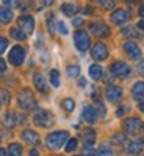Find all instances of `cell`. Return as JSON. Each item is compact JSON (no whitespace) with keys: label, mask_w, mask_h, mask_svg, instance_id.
<instances>
[{"label":"cell","mask_w":144,"mask_h":156,"mask_svg":"<svg viewBox=\"0 0 144 156\" xmlns=\"http://www.w3.org/2000/svg\"><path fill=\"white\" fill-rule=\"evenodd\" d=\"M68 139H69L68 131H55L46 137V145L50 150H58L64 145V142H68Z\"/></svg>","instance_id":"obj_1"},{"label":"cell","mask_w":144,"mask_h":156,"mask_svg":"<svg viewBox=\"0 0 144 156\" xmlns=\"http://www.w3.org/2000/svg\"><path fill=\"white\" fill-rule=\"evenodd\" d=\"M122 128L125 129V133L130 136H138L144 131V122L138 117H128V119L124 120Z\"/></svg>","instance_id":"obj_2"},{"label":"cell","mask_w":144,"mask_h":156,"mask_svg":"<svg viewBox=\"0 0 144 156\" xmlns=\"http://www.w3.org/2000/svg\"><path fill=\"white\" fill-rule=\"evenodd\" d=\"M17 103H19V106L22 108V109H27V111H30V109H36V100H35V95H33V92L30 89H22L20 92H19V95H17Z\"/></svg>","instance_id":"obj_3"},{"label":"cell","mask_w":144,"mask_h":156,"mask_svg":"<svg viewBox=\"0 0 144 156\" xmlns=\"http://www.w3.org/2000/svg\"><path fill=\"white\" fill-rule=\"evenodd\" d=\"M33 120L38 126H42V128H50L55 123L54 114H52L50 111H46V109H38L35 117H33Z\"/></svg>","instance_id":"obj_4"},{"label":"cell","mask_w":144,"mask_h":156,"mask_svg":"<svg viewBox=\"0 0 144 156\" xmlns=\"http://www.w3.org/2000/svg\"><path fill=\"white\" fill-rule=\"evenodd\" d=\"M74 42H75V47L80 50V51H86L88 47H89V44H91L89 34H88L85 30L75 31V34H74Z\"/></svg>","instance_id":"obj_5"},{"label":"cell","mask_w":144,"mask_h":156,"mask_svg":"<svg viewBox=\"0 0 144 156\" xmlns=\"http://www.w3.org/2000/svg\"><path fill=\"white\" fill-rule=\"evenodd\" d=\"M110 72L114 76H117V78H127L130 75V67H128V64L124 62V61H116V62H113L110 66Z\"/></svg>","instance_id":"obj_6"},{"label":"cell","mask_w":144,"mask_h":156,"mask_svg":"<svg viewBox=\"0 0 144 156\" xmlns=\"http://www.w3.org/2000/svg\"><path fill=\"white\" fill-rule=\"evenodd\" d=\"M8 59L13 66H20L25 59V50L20 47V45H14L11 50H9V55H8Z\"/></svg>","instance_id":"obj_7"},{"label":"cell","mask_w":144,"mask_h":156,"mask_svg":"<svg viewBox=\"0 0 144 156\" xmlns=\"http://www.w3.org/2000/svg\"><path fill=\"white\" fill-rule=\"evenodd\" d=\"M91 56H93L96 61L107 59L108 58V48H107V45L103 44V42H97L93 47V50H91Z\"/></svg>","instance_id":"obj_8"},{"label":"cell","mask_w":144,"mask_h":156,"mask_svg":"<svg viewBox=\"0 0 144 156\" xmlns=\"http://www.w3.org/2000/svg\"><path fill=\"white\" fill-rule=\"evenodd\" d=\"M89 30L93 34L99 36V37H103V36H108L110 34V27L103 22H91L89 23Z\"/></svg>","instance_id":"obj_9"},{"label":"cell","mask_w":144,"mask_h":156,"mask_svg":"<svg viewBox=\"0 0 144 156\" xmlns=\"http://www.w3.org/2000/svg\"><path fill=\"white\" fill-rule=\"evenodd\" d=\"M110 19H111V22L116 23V25H122V23H125V22L130 19V12H128L127 9H122V8L114 9V11L111 12Z\"/></svg>","instance_id":"obj_10"},{"label":"cell","mask_w":144,"mask_h":156,"mask_svg":"<svg viewBox=\"0 0 144 156\" xmlns=\"http://www.w3.org/2000/svg\"><path fill=\"white\" fill-rule=\"evenodd\" d=\"M17 23H19V28L25 34H30L35 30V20H33L31 16H20L19 20H17Z\"/></svg>","instance_id":"obj_11"},{"label":"cell","mask_w":144,"mask_h":156,"mask_svg":"<svg viewBox=\"0 0 144 156\" xmlns=\"http://www.w3.org/2000/svg\"><path fill=\"white\" fill-rule=\"evenodd\" d=\"M124 50H125V53L132 58V59H138L141 56V48L133 42V41H127L124 44Z\"/></svg>","instance_id":"obj_12"},{"label":"cell","mask_w":144,"mask_h":156,"mask_svg":"<svg viewBox=\"0 0 144 156\" xmlns=\"http://www.w3.org/2000/svg\"><path fill=\"white\" fill-rule=\"evenodd\" d=\"M20 137H22L24 142H27L28 145H38L39 144V134L36 131H33V129H25V131H22Z\"/></svg>","instance_id":"obj_13"},{"label":"cell","mask_w":144,"mask_h":156,"mask_svg":"<svg viewBox=\"0 0 144 156\" xmlns=\"http://www.w3.org/2000/svg\"><path fill=\"white\" fill-rule=\"evenodd\" d=\"M105 95L110 101H117L122 98V87L121 86H108L105 90Z\"/></svg>","instance_id":"obj_14"},{"label":"cell","mask_w":144,"mask_h":156,"mask_svg":"<svg viewBox=\"0 0 144 156\" xmlns=\"http://www.w3.org/2000/svg\"><path fill=\"white\" fill-rule=\"evenodd\" d=\"M33 83H35V86H36V89L39 90V92L47 94L49 87H47V81H46V78H44L42 73H39V72L35 73V75H33Z\"/></svg>","instance_id":"obj_15"},{"label":"cell","mask_w":144,"mask_h":156,"mask_svg":"<svg viewBox=\"0 0 144 156\" xmlns=\"http://www.w3.org/2000/svg\"><path fill=\"white\" fill-rule=\"evenodd\" d=\"M96 137H97L96 131H94V129H91V128L85 129V131L82 133V140H83V144L86 147H93L94 142H96Z\"/></svg>","instance_id":"obj_16"},{"label":"cell","mask_w":144,"mask_h":156,"mask_svg":"<svg viewBox=\"0 0 144 156\" xmlns=\"http://www.w3.org/2000/svg\"><path fill=\"white\" fill-rule=\"evenodd\" d=\"M82 117L83 120L88 122V123H94L97 120V112L93 106H85L83 108V112H82Z\"/></svg>","instance_id":"obj_17"},{"label":"cell","mask_w":144,"mask_h":156,"mask_svg":"<svg viewBox=\"0 0 144 156\" xmlns=\"http://www.w3.org/2000/svg\"><path fill=\"white\" fill-rule=\"evenodd\" d=\"M132 95H133V98H136V100H144V83L142 81H138V83H135L133 84V87H132Z\"/></svg>","instance_id":"obj_18"},{"label":"cell","mask_w":144,"mask_h":156,"mask_svg":"<svg viewBox=\"0 0 144 156\" xmlns=\"http://www.w3.org/2000/svg\"><path fill=\"white\" fill-rule=\"evenodd\" d=\"M78 5H75V3H63L61 5V11H63V14H66L68 17H72V16H75L77 12H78Z\"/></svg>","instance_id":"obj_19"},{"label":"cell","mask_w":144,"mask_h":156,"mask_svg":"<svg viewBox=\"0 0 144 156\" xmlns=\"http://www.w3.org/2000/svg\"><path fill=\"white\" fill-rule=\"evenodd\" d=\"M142 148H144V142H142L141 139L130 142L128 147H127V150H128V153H130V154H139V153L142 151Z\"/></svg>","instance_id":"obj_20"},{"label":"cell","mask_w":144,"mask_h":156,"mask_svg":"<svg viewBox=\"0 0 144 156\" xmlns=\"http://www.w3.org/2000/svg\"><path fill=\"white\" fill-rule=\"evenodd\" d=\"M2 125L6 126V128H13L16 125V114L13 111H8L5 112V115L2 117Z\"/></svg>","instance_id":"obj_21"},{"label":"cell","mask_w":144,"mask_h":156,"mask_svg":"<svg viewBox=\"0 0 144 156\" xmlns=\"http://www.w3.org/2000/svg\"><path fill=\"white\" fill-rule=\"evenodd\" d=\"M103 75V69L102 66H99V64H93V66H89V76L93 78V80H100Z\"/></svg>","instance_id":"obj_22"},{"label":"cell","mask_w":144,"mask_h":156,"mask_svg":"<svg viewBox=\"0 0 144 156\" xmlns=\"http://www.w3.org/2000/svg\"><path fill=\"white\" fill-rule=\"evenodd\" d=\"M6 156H22V145L20 144H16V142L9 144L8 151H6Z\"/></svg>","instance_id":"obj_23"},{"label":"cell","mask_w":144,"mask_h":156,"mask_svg":"<svg viewBox=\"0 0 144 156\" xmlns=\"http://www.w3.org/2000/svg\"><path fill=\"white\" fill-rule=\"evenodd\" d=\"M113 144H116V145H119V147H128V140H127V137H125V134H122V133H117V134H114L113 136Z\"/></svg>","instance_id":"obj_24"},{"label":"cell","mask_w":144,"mask_h":156,"mask_svg":"<svg viewBox=\"0 0 144 156\" xmlns=\"http://www.w3.org/2000/svg\"><path fill=\"white\" fill-rule=\"evenodd\" d=\"M11 19H13V11L8 8H0V22L8 23L11 22Z\"/></svg>","instance_id":"obj_25"},{"label":"cell","mask_w":144,"mask_h":156,"mask_svg":"<svg viewBox=\"0 0 144 156\" xmlns=\"http://www.w3.org/2000/svg\"><path fill=\"white\" fill-rule=\"evenodd\" d=\"M9 34H11L13 39H16V41H24V39L27 37V34H25L20 28H17V27H13L9 30Z\"/></svg>","instance_id":"obj_26"},{"label":"cell","mask_w":144,"mask_h":156,"mask_svg":"<svg viewBox=\"0 0 144 156\" xmlns=\"http://www.w3.org/2000/svg\"><path fill=\"white\" fill-rule=\"evenodd\" d=\"M99 156H113V148L110 145V142H103L99 148Z\"/></svg>","instance_id":"obj_27"},{"label":"cell","mask_w":144,"mask_h":156,"mask_svg":"<svg viewBox=\"0 0 144 156\" xmlns=\"http://www.w3.org/2000/svg\"><path fill=\"white\" fill-rule=\"evenodd\" d=\"M50 83L54 84L55 87H58V86H60V72H58L57 69L50 70Z\"/></svg>","instance_id":"obj_28"},{"label":"cell","mask_w":144,"mask_h":156,"mask_svg":"<svg viewBox=\"0 0 144 156\" xmlns=\"http://www.w3.org/2000/svg\"><path fill=\"white\" fill-rule=\"evenodd\" d=\"M63 108L66 109L68 112L74 111V108H75V101H74L72 98H66V100H63Z\"/></svg>","instance_id":"obj_29"},{"label":"cell","mask_w":144,"mask_h":156,"mask_svg":"<svg viewBox=\"0 0 144 156\" xmlns=\"http://www.w3.org/2000/svg\"><path fill=\"white\" fill-rule=\"evenodd\" d=\"M0 103L2 105H8L9 103V92L6 89H0Z\"/></svg>","instance_id":"obj_30"},{"label":"cell","mask_w":144,"mask_h":156,"mask_svg":"<svg viewBox=\"0 0 144 156\" xmlns=\"http://www.w3.org/2000/svg\"><path fill=\"white\" fill-rule=\"evenodd\" d=\"M77 145H78V140H77L75 137L69 139V140H68V144H66V151H68V153L74 151V150L77 148Z\"/></svg>","instance_id":"obj_31"},{"label":"cell","mask_w":144,"mask_h":156,"mask_svg":"<svg viewBox=\"0 0 144 156\" xmlns=\"http://www.w3.org/2000/svg\"><path fill=\"white\" fill-rule=\"evenodd\" d=\"M68 75L71 78H75L77 75H80V67L78 66H69L68 67Z\"/></svg>","instance_id":"obj_32"},{"label":"cell","mask_w":144,"mask_h":156,"mask_svg":"<svg viewBox=\"0 0 144 156\" xmlns=\"http://www.w3.org/2000/svg\"><path fill=\"white\" fill-rule=\"evenodd\" d=\"M47 27L50 33H55V22H54V14H49L47 16Z\"/></svg>","instance_id":"obj_33"},{"label":"cell","mask_w":144,"mask_h":156,"mask_svg":"<svg viewBox=\"0 0 144 156\" xmlns=\"http://www.w3.org/2000/svg\"><path fill=\"white\" fill-rule=\"evenodd\" d=\"M122 34L124 36H136V31L132 28V27H125V28H122Z\"/></svg>","instance_id":"obj_34"},{"label":"cell","mask_w":144,"mask_h":156,"mask_svg":"<svg viewBox=\"0 0 144 156\" xmlns=\"http://www.w3.org/2000/svg\"><path fill=\"white\" fill-rule=\"evenodd\" d=\"M6 47H8V41L5 37H0V55L3 53V51L6 50Z\"/></svg>","instance_id":"obj_35"},{"label":"cell","mask_w":144,"mask_h":156,"mask_svg":"<svg viewBox=\"0 0 144 156\" xmlns=\"http://www.w3.org/2000/svg\"><path fill=\"white\" fill-rule=\"evenodd\" d=\"M97 109H99V114H100L102 117L107 114V109H105V106H103V103H102V101H97Z\"/></svg>","instance_id":"obj_36"},{"label":"cell","mask_w":144,"mask_h":156,"mask_svg":"<svg viewBox=\"0 0 144 156\" xmlns=\"http://www.w3.org/2000/svg\"><path fill=\"white\" fill-rule=\"evenodd\" d=\"M102 8H113L114 6V2H110V0H107V2H97Z\"/></svg>","instance_id":"obj_37"},{"label":"cell","mask_w":144,"mask_h":156,"mask_svg":"<svg viewBox=\"0 0 144 156\" xmlns=\"http://www.w3.org/2000/svg\"><path fill=\"white\" fill-rule=\"evenodd\" d=\"M58 28H60V31L63 34H68V28H66V25H64V22H60L58 23Z\"/></svg>","instance_id":"obj_38"},{"label":"cell","mask_w":144,"mask_h":156,"mask_svg":"<svg viewBox=\"0 0 144 156\" xmlns=\"http://www.w3.org/2000/svg\"><path fill=\"white\" fill-rule=\"evenodd\" d=\"M85 156H99V151H94V150H91V148H88L85 153H83Z\"/></svg>","instance_id":"obj_39"},{"label":"cell","mask_w":144,"mask_h":156,"mask_svg":"<svg viewBox=\"0 0 144 156\" xmlns=\"http://www.w3.org/2000/svg\"><path fill=\"white\" fill-rule=\"evenodd\" d=\"M138 73L144 76V59H142V61L138 64Z\"/></svg>","instance_id":"obj_40"},{"label":"cell","mask_w":144,"mask_h":156,"mask_svg":"<svg viewBox=\"0 0 144 156\" xmlns=\"http://www.w3.org/2000/svg\"><path fill=\"white\" fill-rule=\"evenodd\" d=\"M3 5H6V6H16V8H19L22 3H20V2H3Z\"/></svg>","instance_id":"obj_41"},{"label":"cell","mask_w":144,"mask_h":156,"mask_svg":"<svg viewBox=\"0 0 144 156\" xmlns=\"http://www.w3.org/2000/svg\"><path fill=\"white\" fill-rule=\"evenodd\" d=\"M5 70H6V62H5L2 58H0V73L5 72Z\"/></svg>","instance_id":"obj_42"},{"label":"cell","mask_w":144,"mask_h":156,"mask_svg":"<svg viewBox=\"0 0 144 156\" xmlns=\"http://www.w3.org/2000/svg\"><path fill=\"white\" fill-rule=\"evenodd\" d=\"M82 23H83V19H82V17H77V19H74V25H75V27H80Z\"/></svg>","instance_id":"obj_43"},{"label":"cell","mask_w":144,"mask_h":156,"mask_svg":"<svg viewBox=\"0 0 144 156\" xmlns=\"http://www.w3.org/2000/svg\"><path fill=\"white\" fill-rule=\"evenodd\" d=\"M136 27H138L139 30H142V31H144V20H139V22H138V25H136Z\"/></svg>","instance_id":"obj_44"},{"label":"cell","mask_w":144,"mask_h":156,"mask_svg":"<svg viewBox=\"0 0 144 156\" xmlns=\"http://www.w3.org/2000/svg\"><path fill=\"white\" fill-rule=\"evenodd\" d=\"M28 156H39V153H38V151H36V150H31V151H30V154H28Z\"/></svg>","instance_id":"obj_45"},{"label":"cell","mask_w":144,"mask_h":156,"mask_svg":"<svg viewBox=\"0 0 144 156\" xmlns=\"http://www.w3.org/2000/svg\"><path fill=\"white\" fill-rule=\"evenodd\" d=\"M0 156H6V151H5V148H2V147H0Z\"/></svg>","instance_id":"obj_46"},{"label":"cell","mask_w":144,"mask_h":156,"mask_svg":"<svg viewBox=\"0 0 144 156\" xmlns=\"http://www.w3.org/2000/svg\"><path fill=\"white\" fill-rule=\"evenodd\" d=\"M139 16H141V17H144V6H141V8H139Z\"/></svg>","instance_id":"obj_47"},{"label":"cell","mask_w":144,"mask_h":156,"mask_svg":"<svg viewBox=\"0 0 144 156\" xmlns=\"http://www.w3.org/2000/svg\"><path fill=\"white\" fill-rule=\"evenodd\" d=\"M139 109L144 112V101H141V103H139Z\"/></svg>","instance_id":"obj_48"},{"label":"cell","mask_w":144,"mask_h":156,"mask_svg":"<svg viewBox=\"0 0 144 156\" xmlns=\"http://www.w3.org/2000/svg\"><path fill=\"white\" fill-rule=\"evenodd\" d=\"M77 156H85V154H77Z\"/></svg>","instance_id":"obj_49"},{"label":"cell","mask_w":144,"mask_h":156,"mask_svg":"<svg viewBox=\"0 0 144 156\" xmlns=\"http://www.w3.org/2000/svg\"><path fill=\"white\" fill-rule=\"evenodd\" d=\"M0 108H2V103H0Z\"/></svg>","instance_id":"obj_50"}]
</instances>
